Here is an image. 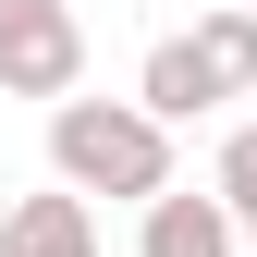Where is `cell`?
I'll use <instances>...</instances> for the list:
<instances>
[{
  "mask_svg": "<svg viewBox=\"0 0 257 257\" xmlns=\"http://www.w3.org/2000/svg\"><path fill=\"white\" fill-rule=\"evenodd\" d=\"M49 172L74 196H159L172 184V122L147 98H49Z\"/></svg>",
  "mask_w": 257,
  "mask_h": 257,
  "instance_id": "cell-1",
  "label": "cell"
},
{
  "mask_svg": "<svg viewBox=\"0 0 257 257\" xmlns=\"http://www.w3.org/2000/svg\"><path fill=\"white\" fill-rule=\"evenodd\" d=\"M74 86H86L74 0H0V98H74Z\"/></svg>",
  "mask_w": 257,
  "mask_h": 257,
  "instance_id": "cell-2",
  "label": "cell"
},
{
  "mask_svg": "<svg viewBox=\"0 0 257 257\" xmlns=\"http://www.w3.org/2000/svg\"><path fill=\"white\" fill-rule=\"evenodd\" d=\"M0 257H98V196H74V184L13 196V220H0Z\"/></svg>",
  "mask_w": 257,
  "mask_h": 257,
  "instance_id": "cell-3",
  "label": "cell"
},
{
  "mask_svg": "<svg viewBox=\"0 0 257 257\" xmlns=\"http://www.w3.org/2000/svg\"><path fill=\"white\" fill-rule=\"evenodd\" d=\"M135 257H245V233H233V208H220V196H184V184H159V196H147Z\"/></svg>",
  "mask_w": 257,
  "mask_h": 257,
  "instance_id": "cell-4",
  "label": "cell"
},
{
  "mask_svg": "<svg viewBox=\"0 0 257 257\" xmlns=\"http://www.w3.org/2000/svg\"><path fill=\"white\" fill-rule=\"evenodd\" d=\"M135 98H147L159 122H196V110L233 98V86L208 74V49H196V37H159V49H147V74H135Z\"/></svg>",
  "mask_w": 257,
  "mask_h": 257,
  "instance_id": "cell-5",
  "label": "cell"
},
{
  "mask_svg": "<svg viewBox=\"0 0 257 257\" xmlns=\"http://www.w3.org/2000/svg\"><path fill=\"white\" fill-rule=\"evenodd\" d=\"M196 49H208V74L245 98V86H257V0H220V13L196 25Z\"/></svg>",
  "mask_w": 257,
  "mask_h": 257,
  "instance_id": "cell-6",
  "label": "cell"
},
{
  "mask_svg": "<svg viewBox=\"0 0 257 257\" xmlns=\"http://www.w3.org/2000/svg\"><path fill=\"white\" fill-rule=\"evenodd\" d=\"M208 196L233 208V233H257V122H233V135H220V172H208Z\"/></svg>",
  "mask_w": 257,
  "mask_h": 257,
  "instance_id": "cell-7",
  "label": "cell"
}]
</instances>
